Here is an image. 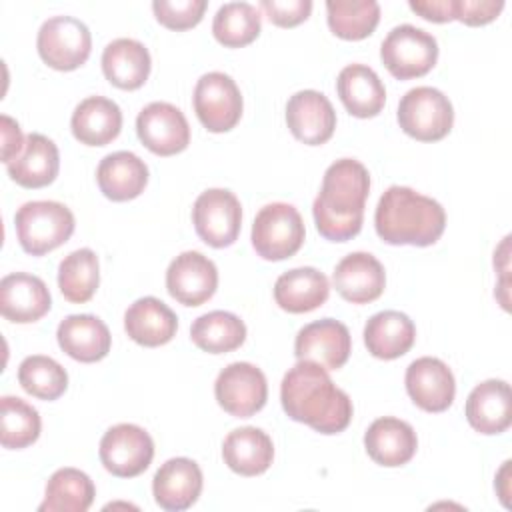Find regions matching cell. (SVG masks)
<instances>
[{
  "instance_id": "obj_34",
  "label": "cell",
  "mask_w": 512,
  "mask_h": 512,
  "mask_svg": "<svg viewBox=\"0 0 512 512\" xmlns=\"http://www.w3.org/2000/svg\"><path fill=\"white\" fill-rule=\"evenodd\" d=\"M192 342L210 354H224L240 348L246 340L244 322L226 310H212L198 316L190 326Z\"/></svg>"
},
{
  "instance_id": "obj_20",
  "label": "cell",
  "mask_w": 512,
  "mask_h": 512,
  "mask_svg": "<svg viewBox=\"0 0 512 512\" xmlns=\"http://www.w3.org/2000/svg\"><path fill=\"white\" fill-rule=\"evenodd\" d=\"M332 282L344 300L352 304H368L384 292L386 272L376 256L368 252H352L336 264Z\"/></svg>"
},
{
  "instance_id": "obj_18",
  "label": "cell",
  "mask_w": 512,
  "mask_h": 512,
  "mask_svg": "<svg viewBox=\"0 0 512 512\" xmlns=\"http://www.w3.org/2000/svg\"><path fill=\"white\" fill-rule=\"evenodd\" d=\"M202 492V470L190 458H170L154 474L152 494L168 512L188 510Z\"/></svg>"
},
{
  "instance_id": "obj_33",
  "label": "cell",
  "mask_w": 512,
  "mask_h": 512,
  "mask_svg": "<svg viewBox=\"0 0 512 512\" xmlns=\"http://www.w3.org/2000/svg\"><path fill=\"white\" fill-rule=\"evenodd\" d=\"M96 496L94 482L78 468L56 470L44 492V500L38 506L40 512H86Z\"/></svg>"
},
{
  "instance_id": "obj_35",
  "label": "cell",
  "mask_w": 512,
  "mask_h": 512,
  "mask_svg": "<svg viewBox=\"0 0 512 512\" xmlns=\"http://www.w3.org/2000/svg\"><path fill=\"white\" fill-rule=\"evenodd\" d=\"M100 284L98 256L90 248H78L58 266V288L72 304L88 302Z\"/></svg>"
},
{
  "instance_id": "obj_2",
  "label": "cell",
  "mask_w": 512,
  "mask_h": 512,
  "mask_svg": "<svg viewBox=\"0 0 512 512\" xmlns=\"http://www.w3.org/2000/svg\"><path fill=\"white\" fill-rule=\"evenodd\" d=\"M370 192V174L354 158L332 162L322 178V188L312 204L318 232L332 242L354 238L364 220V204Z\"/></svg>"
},
{
  "instance_id": "obj_41",
  "label": "cell",
  "mask_w": 512,
  "mask_h": 512,
  "mask_svg": "<svg viewBox=\"0 0 512 512\" xmlns=\"http://www.w3.org/2000/svg\"><path fill=\"white\" fill-rule=\"evenodd\" d=\"M260 8L276 26L290 28L304 22L312 12L310 0H262Z\"/></svg>"
},
{
  "instance_id": "obj_14",
  "label": "cell",
  "mask_w": 512,
  "mask_h": 512,
  "mask_svg": "<svg viewBox=\"0 0 512 512\" xmlns=\"http://www.w3.org/2000/svg\"><path fill=\"white\" fill-rule=\"evenodd\" d=\"M216 288V264L196 250H186L178 254L166 270V290L174 300L184 306L204 304L214 296Z\"/></svg>"
},
{
  "instance_id": "obj_6",
  "label": "cell",
  "mask_w": 512,
  "mask_h": 512,
  "mask_svg": "<svg viewBox=\"0 0 512 512\" xmlns=\"http://www.w3.org/2000/svg\"><path fill=\"white\" fill-rule=\"evenodd\" d=\"M398 124L420 142H436L452 130L454 108L438 88L416 86L400 98Z\"/></svg>"
},
{
  "instance_id": "obj_42",
  "label": "cell",
  "mask_w": 512,
  "mask_h": 512,
  "mask_svg": "<svg viewBox=\"0 0 512 512\" xmlns=\"http://www.w3.org/2000/svg\"><path fill=\"white\" fill-rule=\"evenodd\" d=\"M502 8V0H456V20L468 26H482L492 22Z\"/></svg>"
},
{
  "instance_id": "obj_25",
  "label": "cell",
  "mask_w": 512,
  "mask_h": 512,
  "mask_svg": "<svg viewBox=\"0 0 512 512\" xmlns=\"http://www.w3.org/2000/svg\"><path fill=\"white\" fill-rule=\"evenodd\" d=\"M126 334L140 346L156 348L170 342L178 330V316L158 298L144 296L124 314Z\"/></svg>"
},
{
  "instance_id": "obj_38",
  "label": "cell",
  "mask_w": 512,
  "mask_h": 512,
  "mask_svg": "<svg viewBox=\"0 0 512 512\" xmlns=\"http://www.w3.org/2000/svg\"><path fill=\"white\" fill-rule=\"evenodd\" d=\"M260 28V12L250 2H226L218 8L212 20L214 38L228 48L250 44L258 38Z\"/></svg>"
},
{
  "instance_id": "obj_24",
  "label": "cell",
  "mask_w": 512,
  "mask_h": 512,
  "mask_svg": "<svg viewBox=\"0 0 512 512\" xmlns=\"http://www.w3.org/2000/svg\"><path fill=\"white\" fill-rule=\"evenodd\" d=\"M60 348L78 362H98L110 352L108 326L92 314H70L56 330Z\"/></svg>"
},
{
  "instance_id": "obj_28",
  "label": "cell",
  "mask_w": 512,
  "mask_h": 512,
  "mask_svg": "<svg viewBox=\"0 0 512 512\" xmlns=\"http://www.w3.org/2000/svg\"><path fill=\"white\" fill-rule=\"evenodd\" d=\"M70 128L78 142L86 146H106L120 134V106L104 96H88L74 108Z\"/></svg>"
},
{
  "instance_id": "obj_27",
  "label": "cell",
  "mask_w": 512,
  "mask_h": 512,
  "mask_svg": "<svg viewBox=\"0 0 512 512\" xmlns=\"http://www.w3.org/2000/svg\"><path fill=\"white\" fill-rule=\"evenodd\" d=\"M336 90L344 108L356 118H372L380 114L386 102L382 80L366 64L344 66L338 74Z\"/></svg>"
},
{
  "instance_id": "obj_22",
  "label": "cell",
  "mask_w": 512,
  "mask_h": 512,
  "mask_svg": "<svg viewBox=\"0 0 512 512\" xmlns=\"http://www.w3.org/2000/svg\"><path fill=\"white\" fill-rule=\"evenodd\" d=\"M510 386L506 380H484L466 400V420L480 434H500L512 422Z\"/></svg>"
},
{
  "instance_id": "obj_1",
  "label": "cell",
  "mask_w": 512,
  "mask_h": 512,
  "mask_svg": "<svg viewBox=\"0 0 512 512\" xmlns=\"http://www.w3.org/2000/svg\"><path fill=\"white\" fill-rule=\"evenodd\" d=\"M280 400L284 412L320 434H338L352 420V400L340 390L326 368L298 360L282 378Z\"/></svg>"
},
{
  "instance_id": "obj_17",
  "label": "cell",
  "mask_w": 512,
  "mask_h": 512,
  "mask_svg": "<svg viewBox=\"0 0 512 512\" xmlns=\"http://www.w3.org/2000/svg\"><path fill=\"white\" fill-rule=\"evenodd\" d=\"M286 122L296 140L318 146L332 138L336 112L330 100L318 90H300L286 104Z\"/></svg>"
},
{
  "instance_id": "obj_44",
  "label": "cell",
  "mask_w": 512,
  "mask_h": 512,
  "mask_svg": "<svg viewBox=\"0 0 512 512\" xmlns=\"http://www.w3.org/2000/svg\"><path fill=\"white\" fill-rule=\"evenodd\" d=\"M26 138L16 120L10 116H2V162L8 164L14 156H18L24 148Z\"/></svg>"
},
{
  "instance_id": "obj_8",
  "label": "cell",
  "mask_w": 512,
  "mask_h": 512,
  "mask_svg": "<svg viewBox=\"0 0 512 512\" xmlns=\"http://www.w3.org/2000/svg\"><path fill=\"white\" fill-rule=\"evenodd\" d=\"M40 58L54 70H76L92 50L88 26L74 16H52L42 22L36 38Z\"/></svg>"
},
{
  "instance_id": "obj_12",
  "label": "cell",
  "mask_w": 512,
  "mask_h": 512,
  "mask_svg": "<svg viewBox=\"0 0 512 512\" xmlns=\"http://www.w3.org/2000/svg\"><path fill=\"white\" fill-rule=\"evenodd\" d=\"M214 396L230 416L248 418L266 404V376L250 362H232L220 370L214 382Z\"/></svg>"
},
{
  "instance_id": "obj_23",
  "label": "cell",
  "mask_w": 512,
  "mask_h": 512,
  "mask_svg": "<svg viewBox=\"0 0 512 512\" xmlns=\"http://www.w3.org/2000/svg\"><path fill=\"white\" fill-rule=\"evenodd\" d=\"M58 168V146L48 136L38 132H30L22 152L6 164L10 178L24 188H42L52 184L58 176Z\"/></svg>"
},
{
  "instance_id": "obj_15",
  "label": "cell",
  "mask_w": 512,
  "mask_h": 512,
  "mask_svg": "<svg viewBox=\"0 0 512 512\" xmlns=\"http://www.w3.org/2000/svg\"><path fill=\"white\" fill-rule=\"evenodd\" d=\"M352 352V338L346 324L334 318H322L298 330L294 354L298 360H310L326 370H338Z\"/></svg>"
},
{
  "instance_id": "obj_3",
  "label": "cell",
  "mask_w": 512,
  "mask_h": 512,
  "mask_svg": "<svg viewBox=\"0 0 512 512\" xmlns=\"http://www.w3.org/2000/svg\"><path fill=\"white\" fill-rule=\"evenodd\" d=\"M374 226L388 244L430 246L446 228V212L434 198L394 184L378 200Z\"/></svg>"
},
{
  "instance_id": "obj_9",
  "label": "cell",
  "mask_w": 512,
  "mask_h": 512,
  "mask_svg": "<svg viewBox=\"0 0 512 512\" xmlns=\"http://www.w3.org/2000/svg\"><path fill=\"white\" fill-rule=\"evenodd\" d=\"M196 234L212 248H226L236 242L242 224V206L226 188L204 190L192 206Z\"/></svg>"
},
{
  "instance_id": "obj_7",
  "label": "cell",
  "mask_w": 512,
  "mask_h": 512,
  "mask_svg": "<svg viewBox=\"0 0 512 512\" xmlns=\"http://www.w3.org/2000/svg\"><path fill=\"white\" fill-rule=\"evenodd\" d=\"M304 222L300 212L286 202H272L260 208L252 224V246L264 260H284L294 256L304 242Z\"/></svg>"
},
{
  "instance_id": "obj_37",
  "label": "cell",
  "mask_w": 512,
  "mask_h": 512,
  "mask_svg": "<svg viewBox=\"0 0 512 512\" xmlns=\"http://www.w3.org/2000/svg\"><path fill=\"white\" fill-rule=\"evenodd\" d=\"M38 410L18 396L0 398V442L4 448L20 450L34 444L40 436Z\"/></svg>"
},
{
  "instance_id": "obj_5",
  "label": "cell",
  "mask_w": 512,
  "mask_h": 512,
  "mask_svg": "<svg viewBox=\"0 0 512 512\" xmlns=\"http://www.w3.org/2000/svg\"><path fill=\"white\" fill-rule=\"evenodd\" d=\"M382 64L398 80L428 74L438 60L436 38L412 24L394 26L380 46Z\"/></svg>"
},
{
  "instance_id": "obj_10",
  "label": "cell",
  "mask_w": 512,
  "mask_h": 512,
  "mask_svg": "<svg viewBox=\"0 0 512 512\" xmlns=\"http://www.w3.org/2000/svg\"><path fill=\"white\" fill-rule=\"evenodd\" d=\"M98 454L110 474L118 478H134L150 466L154 458V440L144 428L122 422L104 432Z\"/></svg>"
},
{
  "instance_id": "obj_31",
  "label": "cell",
  "mask_w": 512,
  "mask_h": 512,
  "mask_svg": "<svg viewBox=\"0 0 512 512\" xmlns=\"http://www.w3.org/2000/svg\"><path fill=\"white\" fill-rule=\"evenodd\" d=\"M416 338L414 322L398 310H382L368 318L364 326V344L368 352L382 360L404 356Z\"/></svg>"
},
{
  "instance_id": "obj_19",
  "label": "cell",
  "mask_w": 512,
  "mask_h": 512,
  "mask_svg": "<svg viewBox=\"0 0 512 512\" xmlns=\"http://www.w3.org/2000/svg\"><path fill=\"white\" fill-rule=\"evenodd\" d=\"M50 306V290L42 278L28 272H12L0 280V312L6 320L16 324L36 322Z\"/></svg>"
},
{
  "instance_id": "obj_16",
  "label": "cell",
  "mask_w": 512,
  "mask_h": 512,
  "mask_svg": "<svg viewBox=\"0 0 512 512\" xmlns=\"http://www.w3.org/2000/svg\"><path fill=\"white\" fill-rule=\"evenodd\" d=\"M404 382L412 402L426 412H444L454 402V374L440 358H416L406 368Z\"/></svg>"
},
{
  "instance_id": "obj_29",
  "label": "cell",
  "mask_w": 512,
  "mask_h": 512,
  "mask_svg": "<svg viewBox=\"0 0 512 512\" xmlns=\"http://www.w3.org/2000/svg\"><path fill=\"white\" fill-rule=\"evenodd\" d=\"M328 294H330L328 278L312 266L292 268L280 274L274 284L276 304L282 310L292 314L316 310L328 300Z\"/></svg>"
},
{
  "instance_id": "obj_4",
  "label": "cell",
  "mask_w": 512,
  "mask_h": 512,
  "mask_svg": "<svg viewBox=\"0 0 512 512\" xmlns=\"http://www.w3.org/2000/svg\"><path fill=\"white\" fill-rule=\"evenodd\" d=\"M14 224L20 246L32 256H42L72 236L74 214L62 202L32 200L18 208Z\"/></svg>"
},
{
  "instance_id": "obj_32",
  "label": "cell",
  "mask_w": 512,
  "mask_h": 512,
  "mask_svg": "<svg viewBox=\"0 0 512 512\" xmlns=\"http://www.w3.org/2000/svg\"><path fill=\"white\" fill-rule=\"evenodd\" d=\"M150 52L134 38H116L102 52V72L122 90L140 88L150 74Z\"/></svg>"
},
{
  "instance_id": "obj_13",
  "label": "cell",
  "mask_w": 512,
  "mask_h": 512,
  "mask_svg": "<svg viewBox=\"0 0 512 512\" xmlns=\"http://www.w3.org/2000/svg\"><path fill=\"white\" fill-rule=\"evenodd\" d=\"M140 142L158 156L182 152L190 142V126L180 108L170 102H150L136 118Z\"/></svg>"
},
{
  "instance_id": "obj_43",
  "label": "cell",
  "mask_w": 512,
  "mask_h": 512,
  "mask_svg": "<svg viewBox=\"0 0 512 512\" xmlns=\"http://www.w3.org/2000/svg\"><path fill=\"white\" fill-rule=\"evenodd\" d=\"M408 6L430 22L456 20V0H410Z\"/></svg>"
},
{
  "instance_id": "obj_26",
  "label": "cell",
  "mask_w": 512,
  "mask_h": 512,
  "mask_svg": "<svg viewBox=\"0 0 512 512\" xmlns=\"http://www.w3.org/2000/svg\"><path fill=\"white\" fill-rule=\"evenodd\" d=\"M96 180L106 198L126 202L144 192L148 184V166L134 152L118 150L100 160Z\"/></svg>"
},
{
  "instance_id": "obj_40",
  "label": "cell",
  "mask_w": 512,
  "mask_h": 512,
  "mask_svg": "<svg viewBox=\"0 0 512 512\" xmlns=\"http://www.w3.org/2000/svg\"><path fill=\"white\" fill-rule=\"evenodd\" d=\"M206 0H154L156 20L170 30H186L196 26L206 10Z\"/></svg>"
},
{
  "instance_id": "obj_11",
  "label": "cell",
  "mask_w": 512,
  "mask_h": 512,
  "mask_svg": "<svg viewBox=\"0 0 512 512\" xmlns=\"http://www.w3.org/2000/svg\"><path fill=\"white\" fill-rule=\"evenodd\" d=\"M242 94L224 72L202 74L194 88V112L210 132L232 130L242 116Z\"/></svg>"
},
{
  "instance_id": "obj_39",
  "label": "cell",
  "mask_w": 512,
  "mask_h": 512,
  "mask_svg": "<svg viewBox=\"0 0 512 512\" xmlns=\"http://www.w3.org/2000/svg\"><path fill=\"white\" fill-rule=\"evenodd\" d=\"M18 382L28 394L40 400H56L68 388V374L54 358L34 354L20 362Z\"/></svg>"
},
{
  "instance_id": "obj_36",
  "label": "cell",
  "mask_w": 512,
  "mask_h": 512,
  "mask_svg": "<svg viewBox=\"0 0 512 512\" xmlns=\"http://www.w3.org/2000/svg\"><path fill=\"white\" fill-rule=\"evenodd\" d=\"M326 14L328 26L338 38L362 40L378 26L380 4L374 0H328Z\"/></svg>"
},
{
  "instance_id": "obj_30",
  "label": "cell",
  "mask_w": 512,
  "mask_h": 512,
  "mask_svg": "<svg viewBox=\"0 0 512 512\" xmlns=\"http://www.w3.org/2000/svg\"><path fill=\"white\" fill-rule=\"evenodd\" d=\"M222 458L226 466L240 476H258L266 472L274 458L270 436L256 426H242L224 438Z\"/></svg>"
},
{
  "instance_id": "obj_21",
  "label": "cell",
  "mask_w": 512,
  "mask_h": 512,
  "mask_svg": "<svg viewBox=\"0 0 512 512\" xmlns=\"http://www.w3.org/2000/svg\"><path fill=\"white\" fill-rule=\"evenodd\" d=\"M364 446L376 464L394 468L412 460L418 448V438L408 422L394 416H382L368 426Z\"/></svg>"
}]
</instances>
